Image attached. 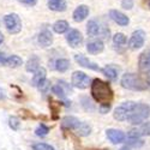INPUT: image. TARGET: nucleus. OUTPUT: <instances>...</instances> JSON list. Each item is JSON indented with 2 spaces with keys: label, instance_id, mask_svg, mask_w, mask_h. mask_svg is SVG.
<instances>
[{
  "label": "nucleus",
  "instance_id": "ea45409f",
  "mask_svg": "<svg viewBox=\"0 0 150 150\" xmlns=\"http://www.w3.org/2000/svg\"><path fill=\"white\" fill-rule=\"evenodd\" d=\"M120 150H130V149H129V148H127V146H124V148H121V149H120Z\"/></svg>",
  "mask_w": 150,
  "mask_h": 150
},
{
  "label": "nucleus",
  "instance_id": "2f4dec72",
  "mask_svg": "<svg viewBox=\"0 0 150 150\" xmlns=\"http://www.w3.org/2000/svg\"><path fill=\"white\" fill-rule=\"evenodd\" d=\"M37 88H39V90H40L41 93H46L49 88H51V85H49V82H48L47 79H45L39 86H37Z\"/></svg>",
  "mask_w": 150,
  "mask_h": 150
},
{
  "label": "nucleus",
  "instance_id": "f3484780",
  "mask_svg": "<svg viewBox=\"0 0 150 150\" xmlns=\"http://www.w3.org/2000/svg\"><path fill=\"white\" fill-rule=\"evenodd\" d=\"M101 72L109 81H117L119 72H120V67L114 64H110V65H106L103 69H101Z\"/></svg>",
  "mask_w": 150,
  "mask_h": 150
},
{
  "label": "nucleus",
  "instance_id": "4be33fe9",
  "mask_svg": "<svg viewBox=\"0 0 150 150\" xmlns=\"http://www.w3.org/2000/svg\"><path fill=\"white\" fill-rule=\"evenodd\" d=\"M39 67H40V58L37 57V55H33V57L28 60V62H27L25 70H27L28 72L34 73Z\"/></svg>",
  "mask_w": 150,
  "mask_h": 150
},
{
  "label": "nucleus",
  "instance_id": "ddd939ff",
  "mask_svg": "<svg viewBox=\"0 0 150 150\" xmlns=\"http://www.w3.org/2000/svg\"><path fill=\"white\" fill-rule=\"evenodd\" d=\"M142 137V133L139 130H131L129 133H127V143L129 145H132L134 148H139L144 144L143 139H141Z\"/></svg>",
  "mask_w": 150,
  "mask_h": 150
},
{
  "label": "nucleus",
  "instance_id": "423d86ee",
  "mask_svg": "<svg viewBox=\"0 0 150 150\" xmlns=\"http://www.w3.org/2000/svg\"><path fill=\"white\" fill-rule=\"evenodd\" d=\"M4 24L10 34H18L22 30V21L17 13H8L4 17Z\"/></svg>",
  "mask_w": 150,
  "mask_h": 150
},
{
  "label": "nucleus",
  "instance_id": "f704fd0d",
  "mask_svg": "<svg viewBox=\"0 0 150 150\" xmlns=\"http://www.w3.org/2000/svg\"><path fill=\"white\" fill-rule=\"evenodd\" d=\"M18 1L24 4V5H28V6H35L37 0H18Z\"/></svg>",
  "mask_w": 150,
  "mask_h": 150
},
{
  "label": "nucleus",
  "instance_id": "7c9ffc66",
  "mask_svg": "<svg viewBox=\"0 0 150 150\" xmlns=\"http://www.w3.org/2000/svg\"><path fill=\"white\" fill-rule=\"evenodd\" d=\"M134 5L133 0H121V7L124 10H131Z\"/></svg>",
  "mask_w": 150,
  "mask_h": 150
},
{
  "label": "nucleus",
  "instance_id": "9d476101",
  "mask_svg": "<svg viewBox=\"0 0 150 150\" xmlns=\"http://www.w3.org/2000/svg\"><path fill=\"white\" fill-rule=\"evenodd\" d=\"M109 17L112 18V21L115 22L120 27H127L130 23V18L125 13H122L121 11H118V10H110Z\"/></svg>",
  "mask_w": 150,
  "mask_h": 150
},
{
  "label": "nucleus",
  "instance_id": "4c0bfd02",
  "mask_svg": "<svg viewBox=\"0 0 150 150\" xmlns=\"http://www.w3.org/2000/svg\"><path fill=\"white\" fill-rule=\"evenodd\" d=\"M145 81H146V83H148V86H150V71H149V72H146Z\"/></svg>",
  "mask_w": 150,
  "mask_h": 150
},
{
  "label": "nucleus",
  "instance_id": "e433bc0d",
  "mask_svg": "<svg viewBox=\"0 0 150 150\" xmlns=\"http://www.w3.org/2000/svg\"><path fill=\"white\" fill-rule=\"evenodd\" d=\"M6 97V95H5V91L0 88V101H1V100H4Z\"/></svg>",
  "mask_w": 150,
  "mask_h": 150
},
{
  "label": "nucleus",
  "instance_id": "a19ab883",
  "mask_svg": "<svg viewBox=\"0 0 150 150\" xmlns=\"http://www.w3.org/2000/svg\"><path fill=\"white\" fill-rule=\"evenodd\" d=\"M149 7H150V0H149Z\"/></svg>",
  "mask_w": 150,
  "mask_h": 150
},
{
  "label": "nucleus",
  "instance_id": "0eeeda50",
  "mask_svg": "<svg viewBox=\"0 0 150 150\" xmlns=\"http://www.w3.org/2000/svg\"><path fill=\"white\" fill-rule=\"evenodd\" d=\"M71 83L74 88H77V89H86V88H89V85L91 84L90 77L82 71H76L72 73Z\"/></svg>",
  "mask_w": 150,
  "mask_h": 150
},
{
  "label": "nucleus",
  "instance_id": "cd10ccee",
  "mask_svg": "<svg viewBox=\"0 0 150 150\" xmlns=\"http://www.w3.org/2000/svg\"><path fill=\"white\" fill-rule=\"evenodd\" d=\"M52 93H53L54 95L61 97V98H64V97L66 96V93H65L64 88H62V85H61L60 83H59L58 85H53V86H52Z\"/></svg>",
  "mask_w": 150,
  "mask_h": 150
},
{
  "label": "nucleus",
  "instance_id": "f257e3e1",
  "mask_svg": "<svg viewBox=\"0 0 150 150\" xmlns=\"http://www.w3.org/2000/svg\"><path fill=\"white\" fill-rule=\"evenodd\" d=\"M90 93L93 98L100 105L112 103L114 98V93L112 90L108 82H105L100 78H95L90 84Z\"/></svg>",
  "mask_w": 150,
  "mask_h": 150
},
{
  "label": "nucleus",
  "instance_id": "39448f33",
  "mask_svg": "<svg viewBox=\"0 0 150 150\" xmlns=\"http://www.w3.org/2000/svg\"><path fill=\"white\" fill-rule=\"evenodd\" d=\"M134 105H136V102L127 101V102H124L120 106H118L114 109V113H113L114 119L118 120V121H127L130 115H131V112H132Z\"/></svg>",
  "mask_w": 150,
  "mask_h": 150
},
{
  "label": "nucleus",
  "instance_id": "5701e85b",
  "mask_svg": "<svg viewBox=\"0 0 150 150\" xmlns=\"http://www.w3.org/2000/svg\"><path fill=\"white\" fill-rule=\"evenodd\" d=\"M69 28H70L69 23L66 21H64V19H59L53 24V30L57 34H64V33H66L69 30Z\"/></svg>",
  "mask_w": 150,
  "mask_h": 150
},
{
  "label": "nucleus",
  "instance_id": "9b49d317",
  "mask_svg": "<svg viewBox=\"0 0 150 150\" xmlns=\"http://www.w3.org/2000/svg\"><path fill=\"white\" fill-rule=\"evenodd\" d=\"M74 60H76V62L78 65H81L82 67L89 69V70H93V71H101V69L98 67V65L96 64V62L89 60V58H86L83 54H76L74 55Z\"/></svg>",
  "mask_w": 150,
  "mask_h": 150
},
{
  "label": "nucleus",
  "instance_id": "2eb2a0df",
  "mask_svg": "<svg viewBox=\"0 0 150 150\" xmlns=\"http://www.w3.org/2000/svg\"><path fill=\"white\" fill-rule=\"evenodd\" d=\"M89 6H86V5H79L76 7V10L73 11V13H72V17H73V21L74 22H77V23H81L83 22L86 17L89 16Z\"/></svg>",
  "mask_w": 150,
  "mask_h": 150
},
{
  "label": "nucleus",
  "instance_id": "c756f323",
  "mask_svg": "<svg viewBox=\"0 0 150 150\" xmlns=\"http://www.w3.org/2000/svg\"><path fill=\"white\" fill-rule=\"evenodd\" d=\"M33 150H55V149L47 143H36L33 145Z\"/></svg>",
  "mask_w": 150,
  "mask_h": 150
},
{
  "label": "nucleus",
  "instance_id": "b1692460",
  "mask_svg": "<svg viewBox=\"0 0 150 150\" xmlns=\"http://www.w3.org/2000/svg\"><path fill=\"white\" fill-rule=\"evenodd\" d=\"M70 69V61L67 59H64V58H61V59H58L55 61V70L58 72H66L67 70Z\"/></svg>",
  "mask_w": 150,
  "mask_h": 150
},
{
  "label": "nucleus",
  "instance_id": "6e6552de",
  "mask_svg": "<svg viewBox=\"0 0 150 150\" xmlns=\"http://www.w3.org/2000/svg\"><path fill=\"white\" fill-rule=\"evenodd\" d=\"M144 43H145V33L141 29L133 31L129 40V47L132 51H137V49L142 48Z\"/></svg>",
  "mask_w": 150,
  "mask_h": 150
},
{
  "label": "nucleus",
  "instance_id": "dca6fc26",
  "mask_svg": "<svg viewBox=\"0 0 150 150\" xmlns=\"http://www.w3.org/2000/svg\"><path fill=\"white\" fill-rule=\"evenodd\" d=\"M37 42L41 47H49L53 43V34L48 29H43L39 36H37Z\"/></svg>",
  "mask_w": 150,
  "mask_h": 150
},
{
  "label": "nucleus",
  "instance_id": "1a4fd4ad",
  "mask_svg": "<svg viewBox=\"0 0 150 150\" xmlns=\"http://www.w3.org/2000/svg\"><path fill=\"white\" fill-rule=\"evenodd\" d=\"M66 41L72 48H78L83 43V35L77 29H71L66 34Z\"/></svg>",
  "mask_w": 150,
  "mask_h": 150
},
{
  "label": "nucleus",
  "instance_id": "4468645a",
  "mask_svg": "<svg viewBox=\"0 0 150 150\" xmlns=\"http://www.w3.org/2000/svg\"><path fill=\"white\" fill-rule=\"evenodd\" d=\"M106 136L113 144H119V143H122L125 141V133L122 131H120V130H117V129L107 130L106 131Z\"/></svg>",
  "mask_w": 150,
  "mask_h": 150
},
{
  "label": "nucleus",
  "instance_id": "bb28decb",
  "mask_svg": "<svg viewBox=\"0 0 150 150\" xmlns=\"http://www.w3.org/2000/svg\"><path fill=\"white\" fill-rule=\"evenodd\" d=\"M48 133H49V127L45 124H40L39 127L35 130V134L37 137H46Z\"/></svg>",
  "mask_w": 150,
  "mask_h": 150
},
{
  "label": "nucleus",
  "instance_id": "393cba45",
  "mask_svg": "<svg viewBox=\"0 0 150 150\" xmlns=\"http://www.w3.org/2000/svg\"><path fill=\"white\" fill-rule=\"evenodd\" d=\"M23 64V60L21 57L18 55H10L7 59H6V65L12 67V69H16V67H19L21 65Z\"/></svg>",
  "mask_w": 150,
  "mask_h": 150
},
{
  "label": "nucleus",
  "instance_id": "58836bf2",
  "mask_svg": "<svg viewBox=\"0 0 150 150\" xmlns=\"http://www.w3.org/2000/svg\"><path fill=\"white\" fill-rule=\"evenodd\" d=\"M4 42V35H3V33L0 31V45H1Z\"/></svg>",
  "mask_w": 150,
  "mask_h": 150
},
{
  "label": "nucleus",
  "instance_id": "c85d7f7f",
  "mask_svg": "<svg viewBox=\"0 0 150 150\" xmlns=\"http://www.w3.org/2000/svg\"><path fill=\"white\" fill-rule=\"evenodd\" d=\"M8 125H10V127L13 130V131H18L19 127H21V121H19V119L16 118V117H11V118L8 119Z\"/></svg>",
  "mask_w": 150,
  "mask_h": 150
},
{
  "label": "nucleus",
  "instance_id": "f8f14e48",
  "mask_svg": "<svg viewBox=\"0 0 150 150\" xmlns=\"http://www.w3.org/2000/svg\"><path fill=\"white\" fill-rule=\"evenodd\" d=\"M138 67L141 72L150 71V47L141 53L139 59H138Z\"/></svg>",
  "mask_w": 150,
  "mask_h": 150
},
{
  "label": "nucleus",
  "instance_id": "f03ea898",
  "mask_svg": "<svg viewBox=\"0 0 150 150\" xmlns=\"http://www.w3.org/2000/svg\"><path fill=\"white\" fill-rule=\"evenodd\" d=\"M61 127L64 130H69V131L72 130V131H74L77 134H79L82 137L89 136L90 132H91L90 125L78 120L77 118H74V117H65L64 119L61 120Z\"/></svg>",
  "mask_w": 150,
  "mask_h": 150
},
{
  "label": "nucleus",
  "instance_id": "aec40b11",
  "mask_svg": "<svg viewBox=\"0 0 150 150\" xmlns=\"http://www.w3.org/2000/svg\"><path fill=\"white\" fill-rule=\"evenodd\" d=\"M46 76H47V72H46V69L43 67H39L35 72H34V77H33V85L34 86H39L45 79H46Z\"/></svg>",
  "mask_w": 150,
  "mask_h": 150
},
{
  "label": "nucleus",
  "instance_id": "6ab92c4d",
  "mask_svg": "<svg viewBox=\"0 0 150 150\" xmlns=\"http://www.w3.org/2000/svg\"><path fill=\"white\" fill-rule=\"evenodd\" d=\"M48 7L55 12H64L67 8V4L66 0H48Z\"/></svg>",
  "mask_w": 150,
  "mask_h": 150
},
{
  "label": "nucleus",
  "instance_id": "7ed1b4c3",
  "mask_svg": "<svg viewBox=\"0 0 150 150\" xmlns=\"http://www.w3.org/2000/svg\"><path fill=\"white\" fill-rule=\"evenodd\" d=\"M120 84L122 88L133 91H143L148 88V83L136 73H125L121 77Z\"/></svg>",
  "mask_w": 150,
  "mask_h": 150
},
{
  "label": "nucleus",
  "instance_id": "79ce46f5",
  "mask_svg": "<svg viewBox=\"0 0 150 150\" xmlns=\"http://www.w3.org/2000/svg\"><path fill=\"white\" fill-rule=\"evenodd\" d=\"M91 150H96V149H91Z\"/></svg>",
  "mask_w": 150,
  "mask_h": 150
},
{
  "label": "nucleus",
  "instance_id": "a211bd4d",
  "mask_svg": "<svg viewBox=\"0 0 150 150\" xmlns=\"http://www.w3.org/2000/svg\"><path fill=\"white\" fill-rule=\"evenodd\" d=\"M103 49H105V45L101 40H94L86 45V51H88V53L94 54V55L102 53Z\"/></svg>",
  "mask_w": 150,
  "mask_h": 150
},
{
  "label": "nucleus",
  "instance_id": "473e14b6",
  "mask_svg": "<svg viewBox=\"0 0 150 150\" xmlns=\"http://www.w3.org/2000/svg\"><path fill=\"white\" fill-rule=\"evenodd\" d=\"M139 131H141V133H142V136H150V122H146V124H144L143 126L139 129Z\"/></svg>",
  "mask_w": 150,
  "mask_h": 150
},
{
  "label": "nucleus",
  "instance_id": "72a5a7b5",
  "mask_svg": "<svg viewBox=\"0 0 150 150\" xmlns=\"http://www.w3.org/2000/svg\"><path fill=\"white\" fill-rule=\"evenodd\" d=\"M110 110V103H103V105H100V112L102 114H106Z\"/></svg>",
  "mask_w": 150,
  "mask_h": 150
},
{
  "label": "nucleus",
  "instance_id": "c9c22d12",
  "mask_svg": "<svg viewBox=\"0 0 150 150\" xmlns=\"http://www.w3.org/2000/svg\"><path fill=\"white\" fill-rule=\"evenodd\" d=\"M6 59L7 58L5 57V54L0 52V65H6Z\"/></svg>",
  "mask_w": 150,
  "mask_h": 150
},
{
  "label": "nucleus",
  "instance_id": "a878e982",
  "mask_svg": "<svg viewBox=\"0 0 150 150\" xmlns=\"http://www.w3.org/2000/svg\"><path fill=\"white\" fill-rule=\"evenodd\" d=\"M113 43L118 47H121V46H125L127 43V39L122 33H117L113 36Z\"/></svg>",
  "mask_w": 150,
  "mask_h": 150
},
{
  "label": "nucleus",
  "instance_id": "20e7f679",
  "mask_svg": "<svg viewBox=\"0 0 150 150\" xmlns=\"http://www.w3.org/2000/svg\"><path fill=\"white\" fill-rule=\"evenodd\" d=\"M149 117H150V107L145 103H136L127 121L132 125H139L144 122Z\"/></svg>",
  "mask_w": 150,
  "mask_h": 150
},
{
  "label": "nucleus",
  "instance_id": "412c9836",
  "mask_svg": "<svg viewBox=\"0 0 150 150\" xmlns=\"http://www.w3.org/2000/svg\"><path fill=\"white\" fill-rule=\"evenodd\" d=\"M100 31H101V27H100V24L96 21L91 19L88 22V24H86V34L90 37L97 36L100 34Z\"/></svg>",
  "mask_w": 150,
  "mask_h": 150
}]
</instances>
